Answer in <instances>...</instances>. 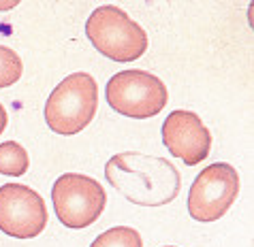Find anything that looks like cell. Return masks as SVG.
Returning a JSON list of instances; mask_svg holds the SVG:
<instances>
[{
    "label": "cell",
    "instance_id": "cell-1",
    "mask_svg": "<svg viewBox=\"0 0 254 247\" xmlns=\"http://www.w3.org/2000/svg\"><path fill=\"white\" fill-rule=\"evenodd\" d=\"M105 179L139 207H162L180 194L182 177L171 162L150 153L124 151L105 164Z\"/></svg>",
    "mask_w": 254,
    "mask_h": 247
},
{
    "label": "cell",
    "instance_id": "cell-2",
    "mask_svg": "<svg viewBox=\"0 0 254 247\" xmlns=\"http://www.w3.org/2000/svg\"><path fill=\"white\" fill-rule=\"evenodd\" d=\"M98 111V86L90 73H73L52 90L45 102V124L56 135H77Z\"/></svg>",
    "mask_w": 254,
    "mask_h": 247
},
{
    "label": "cell",
    "instance_id": "cell-3",
    "mask_svg": "<svg viewBox=\"0 0 254 247\" xmlns=\"http://www.w3.org/2000/svg\"><path fill=\"white\" fill-rule=\"evenodd\" d=\"M86 37L96 51L114 62H135L147 51V32L114 4L98 6L86 22Z\"/></svg>",
    "mask_w": 254,
    "mask_h": 247
},
{
    "label": "cell",
    "instance_id": "cell-4",
    "mask_svg": "<svg viewBox=\"0 0 254 247\" xmlns=\"http://www.w3.org/2000/svg\"><path fill=\"white\" fill-rule=\"evenodd\" d=\"M109 107L120 115L147 119L167 107L169 92L156 75L147 70H122L107 81L105 88Z\"/></svg>",
    "mask_w": 254,
    "mask_h": 247
},
{
    "label": "cell",
    "instance_id": "cell-5",
    "mask_svg": "<svg viewBox=\"0 0 254 247\" xmlns=\"http://www.w3.org/2000/svg\"><path fill=\"white\" fill-rule=\"evenodd\" d=\"M52 202L62 226L83 230L101 217L107 194L96 179L79 173H64L52 188Z\"/></svg>",
    "mask_w": 254,
    "mask_h": 247
},
{
    "label": "cell",
    "instance_id": "cell-6",
    "mask_svg": "<svg viewBox=\"0 0 254 247\" xmlns=\"http://www.w3.org/2000/svg\"><path fill=\"white\" fill-rule=\"evenodd\" d=\"M239 194V175L227 162H214L196 175L188 192V213L196 222H216Z\"/></svg>",
    "mask_w": 254,
    "mask_h": 247
},
{
    "label": "cell",
    "instance_id": "cell-7",
    "mask_svg": "<svg viewBox=\"0 0 254 247\" xmlns=\"http://www.w3.org/2000/svg\"><path fill=\"white\" fill-rule=\"evenodd\" d=\"M47 226V207L37 190L24 183L0 186V230L15 239H34Z\"/></svg>",
    "mask_w": 254,
    "mask_h": 247
},
{
    "label": "cell",
    "instance_id": "cell-8",
    "mask_svg": "<svg viewBox=\"0 0 254 247\" xmlns=\"http://www.w3.org/2000/svg\"><path fill=\"white\" fill-rule=\"evenodd\" d=\"M162 143L173 158L182 160L186 166L205 162L211 151V132L203 119L192 111H171L162 124Z\"/></svg>",
    "mask_w": 254,
    "mask_h": 247
},
{
    "label": "cell",
    "instance_id": "cell-9",
    "mask_svg": "<svg viewBox=\"0 0 254 247\" xmlns=\"http://www.w3.org/2000/svg\"><path fill=\"white\" fill-rule=\"evenodd\" d=\"M28 166H30V158L24 145H19L17 141H6L0 145V175L22 177L26 175Z\"/></svg>",
    "mask_w": 254,
    "mask_h": 247
},
{
    "label": "cell",
    "instance_id": "cell-10",
    "mask_svg": "<svg viewBox=\"0 0 254 247\" xmlns=\"http://www.w3.org/2000/svg\"><path fill=\"white\" fill-rule=\"evenodd\" d=\"M90 247H143V239L130 226H114L98 235Z\"/></svg>",
    "mask_w": 254,
    "mask_h": 247
},
{
    "label": "cell",
    "instance_id": "cell-11",
    "mask_svg": "<svg viewBox=\"0 0 254 247\" xmlns=\"http://www.w3.org/2000/svg\"><path fill=\"white\" fill-rule=\"evenodd\" d=\"M22 73H24L22 58L11 47L0 45V90L11 88L13 83H17Z\"/></svg>",
    "mask_w": 254,
    "mask_h": 247
},
{
    "label": "cell",
    "instance_id": "cell-12",
    "mask_svg": "<svg viewBox=\"0 0 254 247\" xmlns=\"http://www.w3.org/2000/svg\"><path fill=\"white\" fill-rule=\"evenodd\" d=\"M6 124H9V115H6V109L0 104V135L6 130Z\"/></svg>",
    "mask_w": 254,
    "mask_h": 247
},
{
    "label": "cell",
    "instance_id": "cell-13",
    "mask_svg": "<svg viewBox=\"0 0 254 247\" xmlns=\"http://www.w3.org/2000/svg\"><path fill=\"white\" fill-rule=\"evenodd\" d=\"M13 6H17V0H13V2H0V11L13 9Z\"/></svg>",
    "mask_w": 254,
    "mask_h": 247
},
{
    "label": "cell",
    "instance_id": "cell-14",
    "mask_svg": "<svg viewBox=\"0 0 254 247\" xmlns=\"http://www.w3.org/2000/svg\"><path fill=\"white\" fill-rule=\"evenodd\" d=\"M165 247H173V245H165Z\"/></svg>",
    "mask_w": 254,
    "mask_h": 247
}]
</instances>
